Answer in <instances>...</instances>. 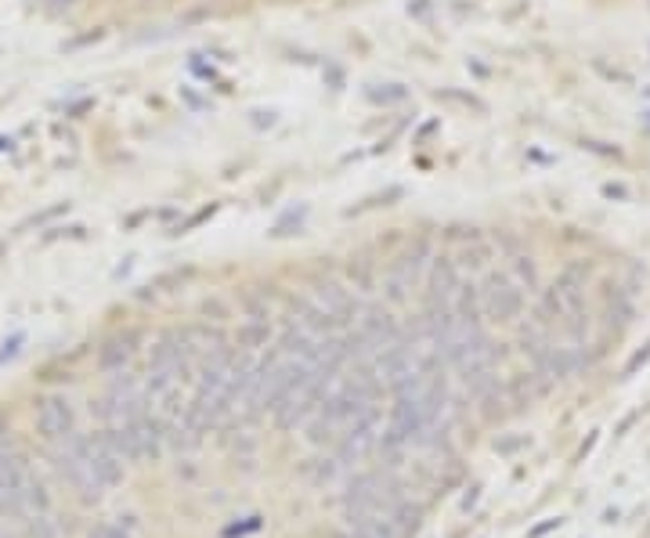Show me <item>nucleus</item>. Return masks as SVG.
Segmentation results:
<instances>
[{
	"label": "nucleus",
	"instance_id": "nucleus-1",
	"mask_svg": "<svg viewBox=\"0 0 650 538\" xmlns=\"http://www.w3.org/2000/svg\"><path fill=\"white\" fill-rule=\"evenodd\" d=\"M55 466L58 474L73 484V492L84 498V503H98L101 492H106V484H101L95 463H90L87 455V438L84 434H73L55 444Z\"/></svg>",
	"mask_w": 650,
	"mask_h": 538
},
{
	"label": "nucleus",
	"instance_id": "nucleus-2",
	"mask_svg": "<svg viewBox=\"0 0 650 538\" xmlns=\"http://www.w3.org/2000/svg\"><path fill=\"white\" fill-rule=\"evenodd\" d=\"M106 438L112 441V449L120 452L127 463H138V459H152L160 455L163 444V427L149 419V412H141L134 419H123V423H112L106 430Z\"/></svg>",
	"mask_w": 650,
	"mask_h": 538
},
{
	"label": "nucleus",
	"instance_id": "nucleus-3",
	"mask_svg": "<svg viewBox=\"0 0 650 538\" xmlns=\"http://www.w3.org/2000/svg\"><path fill=\"white\" fill-rule=\"evenodd\" d=\"M520 308H524V293L517 290V282L506 279V275H491L485 282V290H480V311H485L488 319L513 322Z\"/></svg>",
	"mask_w": 650,
	"mask_h": 538
},
{
	"label": "nucleus",
	"instance_id": "nucleus-4",
	"mask_svg": "<svg viewBox=\"0 0 650 538\" xmlns=\"http://www.w3.org/2000/svg\"><path fill=\"white\" fill-rule=\"evenodd\" d=\"M73 405L62 398V394H51V398L41 401V409H36V430H41V438L58 444L73 434Z\"/></svg>",
	"mask_w": 650,
	"mask_h": 538
},
{
	"label": "nucleus",
	"instance_id": "nucleus-5",
	"mask_svg": "<svg viewBox=\"0 0 650 538\" xmlns=\"http://www.w3.org/2000/svg\"><path fill=\"white\" fill-rule=\"evenodd\" d=\"M315 300H318V308L329 314L333 322H347L344 314L350 311V300H347V293L340 290V286H333V282H325V286H318L315 290Z\"/></svg>",
	"mask_w": 650,
	"mask_h": 538
},
{
	"label": "nucleus",
	"instance_id": "nucleus-6",
	"mask_svg": "<svg viewBox=\"0 0 650 538\" xmlns=\"http://www.w3.org/2000/svg\"><path fill=\"white\" fill-rule=\"evenodd\" d=\"M30 520V531L33 538H62V528H58V520L51 517V509H44V514H33V517H25Z\"/></svg>",
	"mask_w": 650,
	"mask_h": 538
},
{
	"label": "nucleus",
	"instance_id": "nucleus-7",
	"mask_svg": "<svg viewBox=\"0 0 650 538\" xmlns=\"http://www.w3.org/2000/svg\"><path fill=\"white\" fill-rule=\"evenodd\" d=\"M130 354H134V347H130V340H116V344H109L106 351H101V365H106V369H120V365H127V358Z\"/></svg>",
	"mask_w": 650,
	"mask_h": 538
},
{
	"label": "nucleus",
	"instance_id": "nucleus-8",
	"mask_svg": "<svg viewBox=\"0 0 650 538\" xmlns=\"http://www.w3.org/2000/svg\"><path fill=\"white\" fill-rule=\"evenodd\" d=\"M19 344H22V336H11V340H4V344H0V365L15 358V354H19Z\"/></svg>",
	"mask_w": 650,
	"mask_h": 538
},
{
	"label": "nucleus",
	"instance_id": "nucleus-9",
	"mask_svg": "<svg viewBox=\"0 0 650 538\" xmlns=\"http://www.w3.org/2000/svg\"><path fill=\"white\" fill-rule=\"evenodd\" d=\"M90 538H130L123 528H116V524H101V528L90 535Z\"/></svg>",
	"mask_w": 650,
	"mask_h": 538
},
{
	"label": "nucleus",
	"instance_id": "nucleus-10",
	"mask_svg": "<svg viewBox=\"0 0 650 538\" xmlns=\"http://www.w3.org/2000/svg\"><path fill=\"white\" fill-rule=\"evenodd\" d=\"M0 517H15V514H11V503H8L4 495H0Z\"/></svg>",
	"mask_w": 650,
	"mask_h": 538
}]
</instances>
